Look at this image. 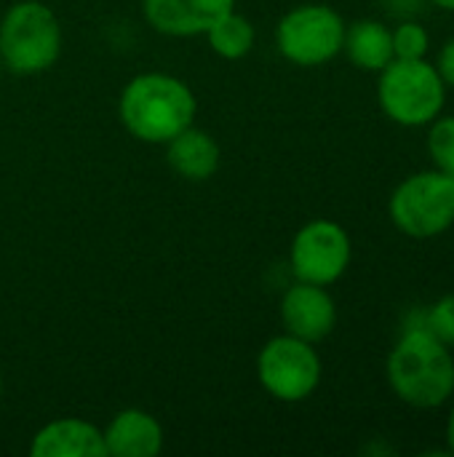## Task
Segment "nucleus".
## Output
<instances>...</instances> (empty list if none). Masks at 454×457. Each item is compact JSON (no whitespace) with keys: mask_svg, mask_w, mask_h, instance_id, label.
<instances>
[{"mask_svg":"<svg viewBox=\"0 0 454 457\" xmlns=\"http://www.w3.org/2000/svg\"><path fill=\"white\" fill-rule=\"evenodd\" d=\"M385 378L399 402L439 410L454 399V356L425 327H407L388 353Z\"/></svg>","mask_w":454,"mask_h":457,"instance_id":"obj_1","label":"nucleus"},{"mask_svg":"<svg viewBox=\"0 0 454 457\" xmlns=\"http://www.w3.org/2000/svg\"><path fill=\"white\" fill-rule=\"evenodd\" d=\"M198 102L193 88L169 72H142L131 78L118 102L123 129L147 145H166L195 123Z\"/></svg>","mask_w":454,"mask_h":457,"instance_id":"obj_2","label":"nucleus"},{"mask_svg":"<svg viewBox=\"0 0 454 457\" xmlns=\"http://www.w3.org/2000/svg\"><path fill=\"white\" fill-rule=\"evenodd\" d=\"M377 75V104L388 120L404 129H420L444 112L447 83L433 62L393 59Z\"/></svg>","mask_w":454,"mask_h":457,"instance_id":"obj_3","label":"nucleus"},{"mask_svg":"<svg viewBox=\"0 0 454 457\" xmlns=\"http://www.w3.org/2000/svg\"><path fill=\"white\" fill-rule=\"evenodd\" d=\"M62 24L51 5L19 0L0 19V59L13 75H40L62 54Z\"/></svg>","mask_w":454,"mask_h":457,"instance_id":"obj_4","label":"nucleus"},{"mask_svg":"<svg viewBox=\"0 0 454 457\" xmlns=\"http://www.w3.org/2000/svg\"><path fill=\"white\" fill-rule=\"evenodd\" d=\"M388 217L409 238H436L454 225V177L425 169L404 177L391 198Z\"/></svg>","mask_w":454,"mask_h":457,"instance_id":"obj_5","label":"nucleus"},{"mask_svg":"<svg viewBox=\"0 0 454 457\" xmlns=\"http://www.w3.org/2000/svg\"><path fill=\"white\" fill-rule=\"evenodd\" d=\"M343 16L324 3H305L292 8L276 24L278 54L297 67H321L343 54L345 43Z\"/></svg>","mask_w":454,"mask_h":457,"instance_id":"obj_6","label":"nucleus"},{"mask_svg":"<svg viewBox=\"0 0 454 457\" xmlns=\"http://www.w3.org/2000/svg\"><path fill=\"white\" fill-rule=\"evenodd\" d=\"M324 364L313 343L289 332L268 340L257 356L260 386L284 404H300L310 399L321 386Z\"/></svg>","mask_w":454,"mask_h":457,"instance_id":"obj_7","label":"nucleus"},{"mask_svg":"<svg viewBox=\"0 0 454 457\" xmlns=\"http://www.w3.org/2000/svg\"><path fill=\"white\" fill-rule=\"evenodd\" d=\"M351 260H353L351 236L334 220H310L292 238L289 268L297 281L332 287L345 276Z\"/></svg>","mask_w":454,"mask_h":457,"instance_id":"obj_8","label":"nucleus"},{"mask_svg":"<svg viewBox=\"0 0 454 457\" xmlns=\"http://www.w3.org/2000/svg\"><path fill=\"white\" fill-rule=\"evenodd\" d=\"M281 321L289 335L316 345L337 327L334 297L326 292V287L294 281L281 297Z\"/></svg>","mask_w":454,"mask_h":457,"instance_id":"obj_9","label":"nucleus"},{"mask_svg":"<svg viewBox=\"0 0 454 457\" xmlns=\"http://www.w3.org/2000/svg\"><path fill=\"white\" fill-rule=\"evenodd\" d=\"M235 8V0H142L147 24L166 37L206 35L209 27Z\"/></svg>","mask_w":454,"mask_h":457,"instance_id":"obj_10","label":"nucleus"},{"mask_svg":"<svg viewBox=\"0 0 454 457\" xmlns=\"http://www.w3.org/2000/svg\"><path fill=\"white\" fill-rule=\"evenodd\" d=\"M32 457H104V436L102 431L78 418H62L45 423L29 445Z\"/></svg>","mask_w":454,"mask_h":457,"instance_id":"obj_11","label":"nucleus"},{"mask_svg":"<svg viewBox=\"0 0 454 457\" xmlns=\"http://www.w3.org/2000/svg\"><path fill=\"white\" fill-rule=\"evenodd\" d=\"M104 450L112 457H155L163 450V428L144 410H120L102 431Z\"/></svg>","mask_w":454,"mask_h":457,"instance_id":"obj_12","label":"nucleus"},{"mask_svg":"<svg viewBox=\"0 0 454 457\" xmlns=\"http://www.w3.org/2000/svg\"><path fill=\"white\" fill-rule=\"evenodd\" d=\"M219 158L222 153H219L217 139L209 131L195 129V126H187L171 142H166L169 166L190 182H203L214 177L219 169Z\"/></svg>","mask_w":454,"mask_h":457,"instance_id":"obj_13","label":"nucleus"},{"mask_svg":"<svg viewBox=\"0 0 454 457\" xmlns=\"http://www.w3.org/2000/svg\"><path fill=\"white\" fill-rule=\"evenodd\" d=\"M343 54L367 72H380L388 62H393V35L391 27L377 19H361L345 27Z\"/></svg>","mask_w":454,"mask_h":457,"instance_id":"obj_14","label":"nucleus"},{"mask_svg":"<svg viewBox=\"0 0 454 457\" xmlns=\"http://www.w3.org/2000/svg\"><path fill=\"white\" fill-rule=\"evenodd\" d=\"M203 37L209 40V46L217 56H222L227 62H238V59H246L252 54L254 40H257V29L244 13H238L233 8L222 19H217Z\"/></svg>","mask_w":454,"mask_h":457,"instance_id":"obj_15","label":"nucleus"},{"mask_svg":"<svg viewBox=\"0 0 454 457\" xmlns=\"http://www.w3.org/2000/svg\"><path fill=\"white\" fill-rule=\"evenodd\" d=\"M428 155L433 169L454 177V115H439L428 123Z\"/></svg>","mask_w":454,"mask_h":457,"instance_id":"obj_16","label":"nucleus"},{"mask_svg":"<svg viewBox=\"0 0 454 457\" xmlns=\"http://www.w3.org/2000/svg\"><path fill=\"white\" fill-rule=\"evenodd\" d=\"M393 35V56L396 59H425L431 51V35L417 19H401L391 27Z\"/></svg>","mask_w":454,"mask_h":457,"instance_id":"obj_17","label":"nucleus"},{"mask_svg":"<svg viewBox=\"0 0 454 457\" xmlns=\"http://www.w3.org/2000/svg\"><path fill=\"white\" fill-rule=\"evenodd\" d=\"M423 324L444 345L454 348V292L452 295L439 297L433 305L423 308Z\"/></svg>","mask_w":454,"mask_h":457,"instance_id":"obj_18","label":"nucleus"},{"mask_svg":"<svg viewBox=\"0 0 454 457\" xmlns=\"http://www.w3.org/2000/svg\"><path fill=\"white\" fill-rule=\"evenodd\" d=\"M433 67L439 70V75H442V80H444L447 86H454V37L452 40H447V43L439 48Z\"/></svg>","mask_w":454,"mask_h":457,"instance_id":"obj_19","label":"nucleus"},{"mask_svg":"<svg viewBox=\"0 0 454 457\" xmlns=\"http://www.w3.org/2000/svg\"><path fill=\"white\" fill-rule=\"evenodd\" d=\"M396 16L401 13L404 19H409V16H415L417 11H420V5L425 3V0H383Z\"/></svg>","mask_w":454,"mask_h":457,"instance_id":"obj_20","label":"nucleus"},{"mask_svg":"<svg viewBox=\"0 0 454 457\" xmlns=\"http://www.w3.org/2000/svg\"><path fill=\"white\" fill-rule=\"evenodd\" d=\"M444 436H447V453L454 455V404L447 415V428H444Z\"/></svg>","mask_w":454,"mask_h":457,"instance_id":"obj_21","label":"nucleus"},{"mask_svg":"<svg viewBox=\"0 0 454 457\" xmlns=\"http://www.w3.org/2000/svg\"><path fill=\"white\" fill-rule=\"evenodd\" d=\"M425 3H431V5H436V8H444V11H452L454 13V0H425Z\"/></svg>","mask_w":454,"mask_h":457,"instance_id":"obj_22","label":"nucleus"},{"mask_svg":"<svg viewBox=\"0 0 454 457\" xmlns=\"http://www.w3.org/2000/svg\"><path fill=\"white\" fill-rule=\"evenodd\" d=\"M0 399H3V378H0Z\"/></svg>","mask_w":454,"mask_h":457,"instance_id":"obj_23","label":"nucleus"}]
</instances>
